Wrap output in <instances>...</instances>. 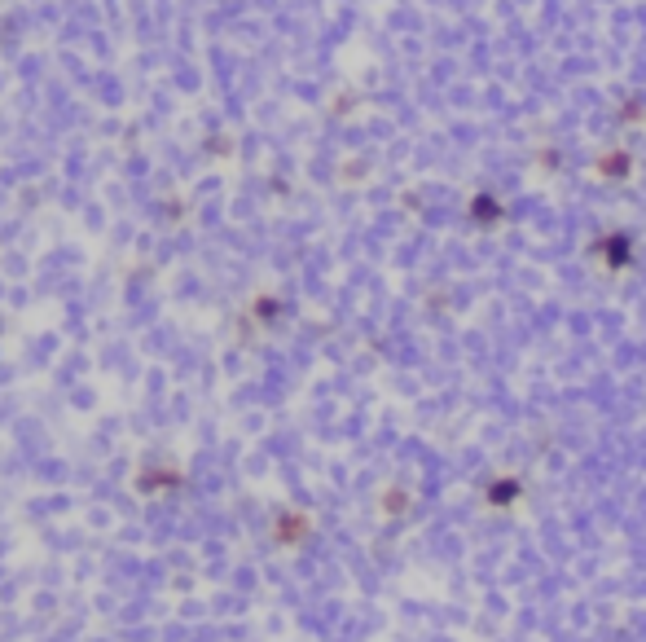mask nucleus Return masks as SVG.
I'll return each mask as SVG.
<instances>
[{"label":"nucleus","mask_w":646,"mask_h":642,"mask_svg":"<svg viewBox=\"0 0 646 642\" xmlns=\"http://www.w3.org/2000/svg\"><path fill=\"white\" fill-rule=\"evenodd\" d=\"M642 119H646V97L642 93L625 97V102H620V124H642Z\"/></svg>","instance_id":"2"},{"label":"nucleus","mask_w":646,"mask_h":642,"mask_svg":"<svg viewBox=\"0 0 646 642\" xmlns=\"http://www.w3.org/2000/svg\"><path fill=\"white\" fill-rule=\"evenodd\" d=\"M475 216H480V220H493V216H501V203H497L493 194H480V198H475Z\"/></svg>","instance_id":"3"},{"label":"nucleus","mask_w":646,"mask_h":642,"mask_svg":"<svg viewBox=\"0 0 646 642\" xmlns=\"http://www.w3.org/2000/svg\"><path fill=\"white\" fill-rule=\"evenodd\" d=\"M629 172H633V150L611 146L607 154H598V176H607V181H625Z\"/></svg>","instance_id":"1"}]
</instances>
